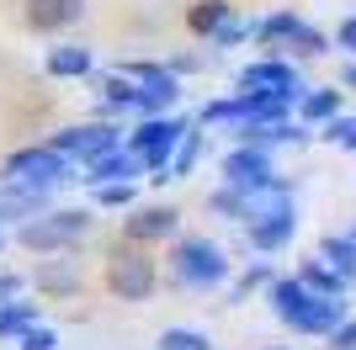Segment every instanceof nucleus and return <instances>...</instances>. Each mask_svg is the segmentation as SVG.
Segmentation results:
<instances>
[{
    "label": "nucleus",
    "mask_w": 356,
    "mask_h": 350,
    "mask_svg": "<svg viewBox=\"0 0 356 350\" xmlns=\"http://www.w3.org/2000/svg\"><path fill=\"white\" fill-rule=\"evenodd\" d=\"M0 181H22V186H64V181H80V165L70 154H59L54 144H32V149H16L11 160L0 165Z\"/></svg>",
    "instance_id": "obj_1"
},
{
    "label": "nucleus",
    "mask_w": 356,
    "mask_h": 350,
    "mask_svg": "<svg viewBox=\"0 0 356 350\" xmlns=\"http://www.w3.org/2000/svg\"><path fill=\"white\" fill-rule=\"evenodd\" d=\"M86 233H90V212H86V207H59V212H38V218H27L16 239H22L27 249H43V255H48V249L80 244Z\"/></svg>",
    "instance_id": "obj_2"
},
{
    "label": "nucleus",
    "mask_w": 356,
    "mask_h": 350,
    "mask_svg": "<svg viewBox=\"0 0 356 350\" xmlns=\"http://www.w3.org/2000/svg\"><path fill=\"white\" fill-rule=\"evenodd\" d=\"M192 128L186 117H170V112H154L144 117L134 133H128V149H138V160H144V170L154 175V181H165V160H170V149L181 144V133Z\"/></svg>",
    "instance_id": "obj_3"
},
{
    "label": "nucleus",
    "mask_w": 356,
    "mask_h": 350,
    "mask_svg": "<svg viewBox=\"0 0 356 350\" xmlns=\"http://www.w3.org/2000/svg\"><path fill=\"white\" fill-rule=\"evenodd\" d=\"M170 271H176L181 287H218L229 276V255L213 239H181L170 249Z\"/></svg>",
    "instance_id": "obj_4"
},
{
    "label": "nucleus",
    "mask_w": 356,
    "mask_h": 350,
    "mask_svg": "<svg viewBox=\"0 0 356 350\" xmlns=\"http://www.w3.org/2000/svg\"><path fill=\"white\" fill-rule=\"evenodd\" d=\"M118 74L134 80V112L138 117L170 112V106L181 101V80H176V69H165V64H118Z\"/></svg>",
    "instance_id": "obj_5"
},
{
    "label": "nucleus",
    "mask_w": 356,
    "mask_h": 350,
    "mask_svg": "<svg viewBox=\"0 0 356 350\" xmlns=\"http://www.w3.org/2000/svg\"><path fill=\"white\" fill-rule=\"evenodd\" d=\"M48 144L59 149V154H70L74 165H90L96 154H106V149L122 144V133L112 128V122H80V128H59Z\"/></svg>",
    "instance_id": "obj_6"
},
{
    "label": "nucleus",
    "mask_w": 356,
    "mask_h": 350,
    "mask_svg": "<svg viewBox=\"0 0 356 350\" xmlns=\"http://www.w3.org/2000/svg\"><path fill=\"white\" fill-rule=\"evenodd\" d=\"M266 181H277V175H271V154L261 144H239V149L223 154V186L255 191V186H266Z\"/></svg>",
    "instance_id": "obj_7"
},
{
    "label": "nucleus",
    "mask_w": 356,
    "mask_h": 350,
    "mask_svg": "<svg viewBox=\"0 0 356 350\" xmlns=\"http://www.w3.org/2000/svg\"><path fill=\"white\" fill-rule=\"evenodd\" d=\"M106 287L118 292L122 303H149V297H154V260H144V255H118L112 271H106Z\"/></svg>",
    "instance_id": "obj_8"
},
{
    "label": "nucleus",
    "mask_w": 356,
    "mask_h": 350,
    "mask_svg": "<svg viewBox=\"0 0 356 350\" xmlns=\"http://www.w3.org/2000/svg\"><path fill=\"white\" fill-rule=\"evenodd\" d=\"M341 319H346V303H341V297L309 292V297H303V303L287 313V329H298V335H330Z\"/></svg>",
    "instance_id": "obj_9"
},
{
    "label": "nucleus",
    "mask_w": 356,
    "mask_h": 350,
    "mask_svg": "<svg viewBox=\"0 0 356 350\" xmlns=\"http://www.w3.org/2000/svg\"><path fill=\"white\" fill-rule=\"evenodd\" d=\"M134 175H149L144 160H138V149L118 144V149H106V154H96L90 165H80V181L86 186H102V181H134Z\"/></svg>",
    "instance_id": "obj_10"
},
{
    "label": "nucleus",
    "mask_w": 356,
    "mask_h": 350,
    "mask_svg": "<svg viewBox=\"0 0 356 350\" xmlns=\"http://www.w3.org/2000/svg\"><path fill=\"white\" fill-rule=\"evenodd\" d=\"M181 223L176 207H128V218H122V233L134 239V244H154V239H170Z\"/></svg>",
    "instance_id": "obj_11"
},
{
    "label": "nucleus",
    "mask_w": 356,
    "mask_h": 350,
    "mask_svg": "<svg viewBox=\"0 0 356 350\" xmlns=\"http://www.w3.org/2000/svg\"><path fill=\"white\" fill-rule=\"evenodd\" d=\"M239 90H287V96H303L298 74L287 69L282 58H261V64H245V69H239Z\"/></svg>",
    "instance_id": "obj_12"
},
{
    "label": "nucleus",
    "mask_w": 356,
    "mask_h": 350,
    "mask_svg": "<svg viewBox=\"0 0 356 350\" xmlns=\"http://www.w3.org/2000/svg\"><path fill=\"white\" fill-rule=\"evenodd\" d=\"M86 16V0H27V22L38 32H59Z\"/></svg>",
    "instance_id": "obj_13"
},
{
    "label": "nucleus",
    "mask_w": 356,
    "mask_h": 350,
    "mask_svg": "<svg viewBox=\"0 0 356 350\" xmlns=\"http://www.w3.org/2000/svg\"><path fill=\"white\" fill-rule=\"evenodd\" d=\"M54 80H86L90 69H96V53L90 48H80V43H64V48H54L48 53V64H43Z\"/></svg>",
    "instance_id": "obj_14"
},
{
    "label": "nucleus",
    "mask_w": 356,
    "mask_h": 350,
    "mask_svg": "<svg viewBox=\"0 0 356 350\" xmlns=\"http://www.w3.org/2000/svg\"><path fill=\"white\" fill-rule=\"evenodd\" d=\"M229 16H234V6H229V0H197L192 11H186V27H192L197 38H213Z\"/></svg>",
    "instance_id": "obj_15"
},
{
    "label": "nucleus",
    "mask_w": 356,
    "mask_h": 350,
    "mask_svg": "<svg viewBox=\"0 0 356 350\" xmlns=\"http://www.w3.org/2000/svg\"><path fill=\"white\" fill-rule=\"evenodd\" d=\"M319 260H325L330 271H341L346 281H356V244H351V233H346V239H341V233H330L325 244H319Z\"/></svg>",
    "instance_id": "obj_16"
},
{
    "label": "nucleus",
    "mask_w": 356,
    "mask_h": 350,
    "mask_svg": "<svg viewBox=\"0 0 356 350\" xmlns=\"http://www.w3.org/2000/svg\"><path fill=\"white\" fill-rule=\"evenodd\" d=\"M298 281H303L309 292H325V297H346V287H351V281H346L341 271H330L325 260H309L303 271H298Z\"/></svg>",
    "instance_id": "obj_17"
},
{
    "label": "nucleus",
    "mask_w": 356,
    "mask_h": 350,
    "mask_svg": "<svg viewBox=\"0 0 356 350\" xmlns=\"http://www.w3.org/2000/svg\"><path fill=\"white\" fill-rule=\"evenodd\" d=\"M266 287H271V292H266V303L277 308V319H282V324H287V313H293V308L309 297V287H303L298 276H271Z\"/></svg>",
    "instance_id": "obj_18"
},
{
    "label": "nucleus",
    "mask_w": 356,
    "mask_h": 350,
    "mask_svg": "<svg viewBox=\"0 0 356 350\" xmlns=\"http://www.w3.org/2000/svg\"><path fill=\"white\" fill-rule=\"evenodd\" d=\"M38 319H43V313H38V303H22V292H16L11 303L0 308V340H16L27 324H38Z\"/></svg>",
    "instance_id": "obj_19"
},
{
    "label": "nucleus",
    "mask_w": 356,
    "mask_h": 350,
    "mask_svg": "<svg viewBox=\"0 0 356 350\" xmlns=\"http://www.w3.org/2000/svg\"><path fill=\"white\" fill-rule=\"evenodd\" d=\"M298 112H303V122H330V117L341 112V90H303Z\"/></svg>",
    "instance_id": "obj_20"
},
{
    "label": "nucleus",
    "mask_w": 356,
    "mask_h": 350,
    "mask_svg": "<svg viewBox=\"0 0 356 350\" xmlns=\"http://www.w3.org/2000/svg\"><path fill=\"white\" fill-rule=\"evenodd\" d=\"M197 154H202V133H192V128H186V133H181V144L170 149V160H165V181L186 175V170L197 165Z\"/></svg>",
    "instance_id": "obj_21"
},
{
    "label": "nucleus",
    "mask_w": 356,
    "mask_h": 350,
    "mask_svg": "<svg viewBox=\"0 0 356 350\" xmlns=\"http://www.w3.org/2000/svg\"><path fill=\"white\" fill-rule=\"evenodd\" d=\"M282 48H293L298 58H314V53H325L330 43H325V32H319V27H303V22H298V27L282 38Z\"/></svg>",
    "instance_id": "obj_22"
},
{
    "label": "nucleus",
    "mask_w": 356,
    "mask_h": 350,
    "mask_svg": "<svg viewBox=\"0 0 356 350\" xmlns=\"http://www.w3.org/2000/svg\"><path fill=\"white\" fill-rule=\"evenodd\" d=\"M154 350H213V340L202 335V329H165L160 340H154Z\"/></svg>",
    "instance_id": "obj_23"
},
{
    "label": "nucleus",
    "mask_w": 356,
    "mask_h": 350,
    "mask_svg": "<svg viewBox=\"0 0 356 350\" xmlns=\"http://www.w3.org/2000/svg\"><path fill=\"white\" fill-rule=\"evenodd\" d=\"M38 287H43L48 297H70V292L80 287V276H74V265H43V276H38Z\"/></svg>",
    "instance_id": "obj_24"
},
{
    "label": "nucleus",
    "mask_w": 356,
    "mask_h": 350,
    "mask_svg": "<svg viewBox=\"0 0 356 350\" xmlns=\"http://www.w3.org/2000/svg\"><path fill=\"white\" fill-rule=\"evenodd\" d=\"M16 350H59V329H54V324H27V329H22V335H16Z\"/></svg>",
    "instance_id": "obj_25"
},
{
    "label": "nucleus",
    "mask_w": 356,
    "mask_h": 350,
    "mask_svg": "<svg viewBox=\"0 0 356 350\" xmlns=\"http://www.w3.org/2000/svg\"><path fill=\"white\" fill-rule=\"evenodd\" d=\"M134 181H102L96 186V207H134Z\"/></svg>",
    "instance_id": "obj_26"
},
{
    "label": "nucleus",
    "mask_w": 356,
    "mask_h": 350,
    "mask_svg": "<svg viewBox=\"0 0 356 350\" xmlns=\"http://www.w3.org/2000/svg\"><path fill=\"white\" fill-rule=\"evenodd\" d=\"M293 27H298V16H293V11H277V16H266V22H261V27H250V32H255V38H266V43H277V48H282V38H287Z\"/></svg>",
    "instance_id": "obj_27"
},
{
    "label": "nucleus",
    "mask_w": 356,
    "mask_h": 350,
    "mask_svg": "<svg viewBox=\"0 0 356 350\" xmlns=\"http://www.w3.org/2000/svg\"><path fill=\"white\" fill-rule=\"evenodd\" d=\"M239 117H245V96H223L202 106V122H239Z\"/></svg>",
    "instance_id": "obj_28"
},
{
    "label": "nucleus",
    "mask_w": 356,
    "mask_h": 350,
    "mask_svg": "<svg viewBox=\"0 0 356 350\" xmlns=\"http://www.w3.org/2000/svg\"><path fill=\"white\" fill-rule=\"evenodd\" d=\"M208 207H213V212H223V218H245V191L223 186V191H213V197H208Z\"/></svg>",
    "instance_id": "obj_29"
},
{
    "label": "nucleus",
    "mask_w": 356,
    "mask_h": 350,
    "mask_svg": "<svg viewBox=\"0 0 356 350\" xmlns=\"http://www.w3.org/2000/svg\"><path fill=\"white\" fill-rule=\"evenodd\" d=\"M330 350H356V319H341L330 329Z\"/></svg>",
    "instance_id": "obj_30"
},
{
    "label": "nucleus",
    "mask_w": 356,
    "mask_h": 350,
    "mask_svg": "<svg viewBox=\"0 0 356 350\" xmlns=\"http://www.w3.org/2000/svg\"><path fill=\"white\" fill-rule=\"evenodd\" d=\"M266 281H271V265H250V271H245V281H239V287H234V303H239V297H245V292L266 287Z\"/></svg>",
    "instance_id": "obj_31"
},
{
    "label": "nucleus",
    "mask_w": 356,
    "mask_h": 350,
    "mask_svg": "<svg viewBox=\"0 0 356 350\" xmlns=\"http://www.w3.org/2000/svg\"><path fill=\"white\" fill-rule=\"evenodd\" d=\"M245 32H250V27H245V22H234V16H229V22H223V27L213 32V43H218V48H229V43H239Z\"/></svg>",
    "instance_id": "obj_32"
},
{
    "label": "nucleus",
    "mask_w": 356,
    "mask_h": 350,
    "mask_svg": "<svg viewBox=\"0 0 356 350\" xmlns=\"http://www.w3.org/2000/svg\"><path fill=\"white\" fill-rule=\"evenodd\" d=\"M16 292H22V276H11V271H0V308L11 303Z\"/></svg>",
    "instance_id": "obj_33"
},
{
    "label": "nucleus",
    "mask_w": 356,
    "mask_h": 350,
    "mask_svg": "<svg viewBox=\"0 0 356 350\" xmlns=\"http://www.w3.org/2000/svg\"><path fill=\"white\" fill-rule=\"evenodd\" d=\"M335 43H341V48H351V53H356V16H346V22H341V32H335Z\"/></svg>",
    "instance_id": "obj_34"
},
{
    "label": "nucleus",
    "mask_w": 356,
    "mask_h": 350,
    "mask_svg": "<svg viewBox=\"0 0 356 350\" xmlns=\"http://www.w3.org/2000/svg\"><path fill=\"white\" fill-rule=\"evenodd\" d=\"M341 85H346V90H356V64H346V74H341Z\"/></svg>",
    "instance_id": "obj_35"
},
{
    "label": "nucleus",
    "mask_w": 356,
    "mask_h": 350,
    "mask_svg": "<svg viewBox=\"0 0 356 350\" xmlns=\"http://www.w3.org/2000/svg\"><path fill=\"white\" fill-rule=\"evenodd\" d=\"M351 244H356V228H351Z\"/></svg>",
    "instance_id": "obj_36"
},
{
    "label": "nucleus",
    "mask_w": 356,
    "mask_h": 350,
    "mask_svg": "<svg viewBox=\"0 0 356 350\" xmlns=\"http://www.w3.org/2000/svg\"><path fill=\"white\" fill-rule=\"evenodd\" d=\"M271 350H282V345H271Z\"/></svg>",
    "instance_id": "obj_37"
}]
</instances>
